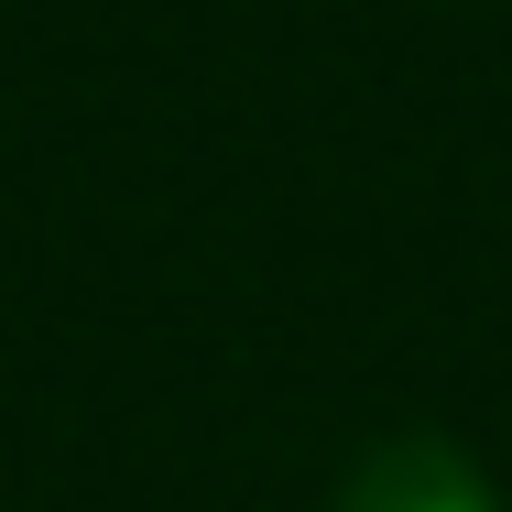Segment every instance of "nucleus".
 Returning <instances> with one entry per match:
<instances>
[{
  "label": "nucleus",
  "instance_id": "1",
  "mask_svg": "<svg viewBox=\"0 0 512 512\" xmlns=\"http://www.w3.org/2000/svg\"><path fill=\"white\" fill-rule=\"evenodd\" d=\"M327 512H502V491H491V469H480L458 436L393 425V436H371V447L349 458V480H338Z\"/></svg>",
  "mask_w": 512,
  "mask_h": 512
}]
</instances>
